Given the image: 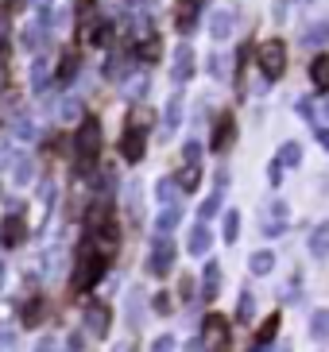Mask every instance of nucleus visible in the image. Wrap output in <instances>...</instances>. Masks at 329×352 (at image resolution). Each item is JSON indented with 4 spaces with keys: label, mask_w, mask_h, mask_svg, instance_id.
I'll return each instance as SVG.
<instances>
[{
    "label": "nucleus",
    "mask_w": 329,
    "mask_h": 352,
    "mask_svg": "<svg viewBox=\"0 0 329 352\" xmlns=\"http://www.w3.org/2000/svg\"><path fill=\"white\" fill-rule=\"evenodd\" d=\"M109 271V256H105L93 240H82V252H78V267L70 275V290L74 294H85L101 283V275Z\"/></svg>",
    "instance_id": "f257e3e1"
},
{
    "label": "nucleus",
    "mask_w": 329,
    "mask_h": 352,
    "mask_svg": "<svg viewBox=\"0 0 329 352\" xmlns=\"http://www.w3.org/2000/svg\"><path fill=\"white\" fill-rule=\"evenodd\" d=\"M97 155H101V124H97L93 116H85L82 124H78V135H74V159H78V170H82V175H93Z\"/></svg>",
    "instance_id": "f03ea898"
},
{
    "label": "nucleus",
    "mask_w": 329,
    "mask_h": 352,
    "mask_svg": "<svg viewBox=\"0 0 329 352\" xmlns=\"http://www.w3.org/2000/svg\"><path fill=\"white\" fill-rule=\"evenodd\" d=\"M202 349L206 352H233V321L221 318V314H209L202 321Z\"/></svg>",
    "instance_id": "7ed1b4c3"
},
{
    "label": "nucleus",
    "mask_w": 329,
    "mask_h": 352,
    "mask_svg": "<svg viewBox=\"0 0 329 352\" xmlns=\"http://www.w3.org/2000/svg\"><path fill=\"white\" fill-rule=\"evenodd\" d=\"M256 66L259 74L268 78V82H279L283 74H287V47H283V39H268L256 47Z\"/></svg>",
    "instance_id": "20e7f679"
},
{
    "label": "nucleus",
    "mask_w": 329,
    "mask_h": 352,
    "mask_svg": "<svg viewBox=\"0 0 329 352\" xmlns=\"http://www.w3.org/2000/svg\"><path fill=\"white\" fill-rule=\"evenodd\" d=\"M109 325H113V306L109 302H89L85 306V329H89V337H105Z\"/></svg>",
    "instance_id": "39448f33"
},
{
    "label": "nucleus",
    "mask_w": 329,
    "mask_h": 352,
    "mask_svg": "<svg viewBox=\"0 0 329 352\" xmlns=\"http://www.w3.org/2000/svg\"><path fill=\"white\" fill-rule=\"evenodd\" d=\"M144 151H147V132L144 128H136V124H128L124 135H120V155L128 159V163H140Z\"/></svg>",
    "instance_id": "423d86ee"
},
{
    "label": "nucleus",
    "mask_w": 329,
    "mask_h": 352,
    "mask_svg": "<svg viewBox=\"0 0 329 352\" xmlns=\"http://www.w3.org/2000/svg\"><path fill=\"white\" fill-rule=\"evenodd\" d=\"M233 140H237V120H233V113H221L217 116V124H213V140H209V147H213V151H229Z\"/></svg>",
    "instance_id": "0eeeda50"
},
{
    "label": "nucleus",
    "mask_w": 329,
    "mask_h": 352,
    "mask_svg": "<svg viewBox=\"0 0 329 352\" xmlns=\"http://www.w3.org/2000/svg\"><path fill=\"white\" fill-rule=\"evenodd\" d=\"M147 267H151L155 275H167V271L175 267V244L167 236L155 240V252H151V263H147Z\"/></svg>",
    "instance_id": "6e6552de"
},
{
    "label": "nucleus",
    "mask_w": 329,
    "mask_h": 352,
    "mask_svg": "<svg viewBox=\"0 0 329 352\" xmlns=\"http://www.w3.org/2000/svg\"><path fill=\"white\" fill-rule=\"evenodd\" d=\"M259 221H264V232H268V236H283V232H287V206H283V201H271Z\"/></svg>",
    "instance_id": "1a4fd4ad"
},
{
    "label": "nucleus",
    "mask_w": 329,
    "mask_h": 352,
    "mask_svg": "<svg viewBox=\"0 0 329 352\" xmlns=\"http://www.w3.org/2000/svg\"><path fill=\"white\" fill-rule=\"evenodd\" d=\"M171 78H175V85H186L190 78H194V51H190V47H178V51H175Z\"/></svg>",
    "instance_id": "9d476101"
},
{
    "label": "nucleus",
    "mask_w": 329,
    "mask_h": 352,
    "mask_svg": "<svg viewBox=\"0 0 329 352\" xmlns=\"http://www.w3.org/2000/svg\"><path fill=\"white\" fill-rule=\"evenodd\" d=\"M198 12H202V0H175L178 32H194V28H198Z\"/></svg>",
    "instance_id": "9b49d317"
},
{
    "label": "nucleus",
    "mask_w": 329,
    "mask_h": 352,
    "mask_svg": "<svg viewBox=\"0 0 329 352\" xmlns=\"http://www.w3.org/2000/svg\"><path fill=\"white\" fill-rule=\"evenodd\" d=\"M233 23H237V16L229 8H217L213 16H209V35H213L217 43H225L229 35H233Z\"/></svg>",
    "instance_id": "f8f14e48"
},
{
    "label": "nucleus",
    "mask_w": 329,
    "mask_h": 352,
    "mask_svg": "<svg viewBox=\"0 0 329 352\" xmlns=\"http://www.w3.org/2000/svg\"><path fill=\"white\" fill-rule=\"evenodd\" d=\"M0 240H4V248H16V244H23V240H28V225H23V217H4Z\"/></svg>",
    "instance_id": "ddd939ff"
},
{
    "label": "nucleus",
    "mask_w": 329,
    "mask_h": 352,
    "mask_svg": "<svg viewBox=\"0 0 329 352\" xmlns=\"http://www.w3.org/2000/svg\"><path fill=\"white\" fill-rule=\"evenodd\" d=\"M175 186L186 190V194H194V190L202 186V163H186L182 170L175 175Z\"/></svg>",
    "instance_id": "4468645a"
},
{
    "label": "nucleus",
    "mask_w": 329,
    "mask_h": 352,
    "mask_svg": "<svg viewBox=\"0 0 329 352\" xmlns=\"http://www.w3.org/2000/svg\"><path fill=\"white\" fill-rule=\"evenodd\" d=\"M159 54H163L159 35H144V39H136V58H144V63H159Z\"/></svg>",
    "instance_id": "2eb2a0df"
},
{
    "label": "nucleus",
    "mask_w": 329,
    "mask_h": 352,
    "mask_svg": "<svg viewBox=\"0 0 329 352\" xmlns=\"http://www.w3.org/2000/svg\"><path fill=\"white\" fill-rule=\"evenodd\" d=\"M310 82L318 85L321 94L329 89V54H318V58L310 63Z\"/></svg>",
    "instance_id": "dca6fc26"
},
{
    "label": "nucleus",
    "mask_w": 329,
    "mask_h": 352,
    "mask_svg": "<svg viewBox=\"0 0 329 352\" xmlns=\"http://www.w3.org/2000/svg\"><path fill=\"white\" fill-rule=\"evenodd\" d=\"M78 66H82V54H78V51H74V47H70V51L62 54V63H59V74H54V78H59V82H70V78H74V70H78Z\"/></svg>",
    "instance_id": "f3484780"
},
{
    "label": "nucleus",
    "mask_w": 329,
    "mask_h": 352,
    "mask_svg": "<svg viewBox=\"0 0 329 352\" xmlns=\"http://www.w3.org/2000/svg\"><path fill=\"white\" fill-rule=\"evenodd\" d=\"M275 163L283 166V170H287V166H299L302 163V147L295 144V140H290V144H283V147H279V155H275Z\"/></svg>",
    "instance_id": "a211bd4d"
},
{
    "label": "nucleus",
    "mask_w": 329,
    "mask_h": 352,
    "mask_svg": "<svg viewBox=\"0 0 329 352\" xmlns=\"http://www.w3.org/2000/svg\"><path fill=\"white\" fill-rule=\"evenodd\" d=\"M302 43H310V47H326L329 43V23H310L306 32H302Z\"/></svg>",
    "instance_id": "6ab92c4d"
},
{
    "label": "nucleus",
    "mask_w": 329,
    "mask_h": 352,
    "mask_svg": "<svg viewBox=\"0 0 329 352\" xmlns=\"http://www.w3.org/2000/svg\"><path fill=\"white\" fill-rule=\"evenodd\" d=\"M178 221H182V209H178V206H167L163 213H159V221H155V228H159V236H167V232H171V228H175Z\"/></svg>",
    "instance_id": "aec40b11"
},
{
    "label": "nucleus",
    "mask_w": 329,
    "mask_h": 352,
    "mask_svg": "<svg viewBox=\"0 0 329 352\" xmlns=\"http://www.w3.org/2000/svg\"><path fill=\"white\" fill-rule=\"evenodd\" d=\"M209 244H213V236H209V228L198 221V228L190 232V252H194V256H202V252H209Z\"/></svg>",
    "instance_id": "412c9836"
},
{
    "label": "nucleus",
    "mask_w": 329,
    "mask_h": 352,
    "mask_svg": "<svg viewBox=\"0 0 329 352\" xmlns=\"http://www.w3.org/2000/svg\"><path fill=\"white\" fill-rule=\"evenodd\" d=\"M163 124H167V132H175V128L182 124V97H171V101H167Z\"/></svg>",
    "instance_id": "4be33fe9"
},
{
    "label": "nucleus",
    "mask_w": 329,
    "mask_h": 352,
    "mask_svg": "<svg viewBox=\"0 0 329 352\" xmlns=\"http://www.w3.org/2000/svg\"><path fill=\"white\" fill-rule=\"evenodd\" d=\"M310 252H314V256H329V221L314 228V236H310Z\"/></svg>",
    "instance_id": "5701e85b"
},
{
    "label": "nucleus",
    "mask_w": 329,
    "mask_h": 352,
    "mask_svg": "<svg viewBox=\"0 0 329 352\" xmlns=\"http://www.w3.org/2000/svg\"><path fill=\"white\" fill-rule=\"evenodd\" d=\"M275 333H279V314H271V318L259 325V333H256V352H264V344H271Z\"/></svg>",
    "instance_id": "b1692460"
},
{
    "label": "nucleus",
    "mask_w": 329,
    "mask_h": 352,
    "mask_svg": "<svg viewBox=\"0 0 329 352\" xmlns=\"http://www.w3.org/2000/svg\"><path fill=\"white\" fill-rule=\"evenodd\" d=\"M8 63H12V47L8 43H0V94L12 85V70H8Z\"/></svg>",
    "instance_id": "393cba45"
},
{
    "label": "nucleus",
    "mask_w": 329,
    "mask_h": 352,
    "mask_svg": "<svg viewBox=\"0 0 329 352\" xmlns=\"http://www.w3.org/2000/svg\"><path fill=\"white\" fill-rule=\"evenodd\" d=\"M271 267H275V256L271 252H252V271L256 275H268Z\"/></svg>",
    "instance_id": "a878e982"
},
{
    "label": "nucleus",
    "mask_w": 329,
    "mask_h": 352,
    "mask_svg": "<svg viewBox=\"0 0 329 352\" xmlns=\"http://www.w3.org/2000/svg\"><path fill=\"white\" fill-rule=\"evenodd\" d=\"M43 321V298H31L23 306V325H39Z\"/></svg>",
    "instance_id": "bb28decb"
},
{
    "label": "nucleus",
    "mask_w": 329,
    "mask_h": 352,
    "mask_svg": "<svg viewBox=\"0 0 329 352\" xmlns=\"http://www.w3.org/2000/svg\"><path fill=\"white\" fill-rule=\"evenodd\" d=\"M59 116H62V120H78V116H82V101L66 97V101L59 104Z\"/></svg>",
    "instance_id": "cd10ccee"
},
{
    "label": "nucleus",
    "mask_w": 329,
    "mask_h": 352,
    "mask_svg": "<svg viewBox=\"0 0 329 352\" xmlns=\"http://www.w3.org/2000/svg\"><path fill=\"white\" fill-rule=\"evenodd\" d=\"M217 283H221V271H217V263H209L206 267V290H202L206 298H217Z\"/></svg>",
    "instance_id": "c85d7f7f"
},
{
    "label": "nucleus",
    "mask_w": 329,
    "mask_h": 352,
    "mask_svg": "<svg viewBox=\"0 0 329 352\" xmlns=\"http://www.w3.org/2000/svg\"><path fill=\"white\" fill-rule=\"evenodd\" d=\"M314 337H329V310H314V325H310Z\"/></svg>",
    "instance_id": "c756f323"
},
{
    "label": "nucleus",
    "mask_w": 329,
    "mask_h": 352,
    "mask_svg": "<svg viewBox=\"0 0 329 352\" xmlns=\"http://www.w3.org/2000/svg\"><path fill=\"white\" fill-rule=\"evenodd\" d=\"M12 175H16V182H31V175H35V166H31V159H16V166H12Z\"/></svg>",
    "instance_id": "7c9ffc66"
},
{
    "label": "nucleus",
    "mask_w": 329,
    "mask_h": 352,
    "mask_svg": "<svg viewBox=\"0 0 329 352\" xmlns=\"http://www.w3.org/2000/svg\"><path fill=\"white\" fill-rule=\"evenodd\" d=\"M16 140H35V124H31V116H16Z\"/></svg>",
    "instance_id": "2f4dec72"
},
{
    "label": "nucleus",
    "mask_w": 329,
    "mask_h": 352,
    "mask_svg": "<svg viewBox=\"0 0 329 352\" xmlns=\"http://www.w3.org/2000/svg\"><path fill=\"white\" fill-rule=\"evenodd\" d=\"M237 236H240V213L233 209V213H225V240L233 244Z\"/></svg>",
    "instance_id": "473e14b6"
},
{
    "label": "nucleus",
    "mask_w": 329,
    "mask_h": 352,
    "mask_svg": "<svg viewBox=\"0 0 329 352\" xmlns=\"http://www.w3.org/2000/svg\"><path fill=\"white\" fill-rule=\"evenodd\" d=\"M47 78H51V70H47V63H35V70H31V85H35V89H47Z\"/></svg>",
    "instance_id": "72a5a7b5"
},
{
    "label": "nucleus",
    "mask_w": 329,
    "mask_h": 352,
    "mask_svg": "<svg viewBox=\"0 0 329 352\" xmlns=\"http://www.w3.org/2000/svg\"><path fill=\"white\" fill-rule=\"evenodd\" d=\"M209 74H213V78H229V58L225 54H213V58H209Z\"/></svg>",
    "instance_id": "f704fd0d"
},
{
    "label": "nucleus",
    "mask_w": 329,
    "mask_h": 352,
    "mask_svg": "<svg viewBox=\"0 0 329 352\" xmlns=\"http://www.w3.org/2000/svg\"><path fill=\"white\" fill-rule=\"evenodd\" d=\"M155 310H159V314H171V310H175V298H171V290H159V294H155Z\"/></svg>",
    "instance_id": "c9c22d12"
},
{
    "label": "nucleus",
    "mask_w": 329,
    "mask_h": 352,
    "mask_svg": "<svg viewBox=\"0 0 329 352\" xmlns=\"http://www.w3.org/2000/svg\"><path fill=\"white\" fill-rule=\"evenodd\" d=\"M144 89H147L144 78H132V82L124 85V94H128V97H144Z\"/></svg>",
    "instance_id": "e433bc0d"
},
{
    "label": "nucleus",
    "mask_w": 329,
    "mask_h": 352,
    "mask_svg": "<svg viewBox=\"0 0 329 352\" xmlns=\"http://www.w3.org/2000/svg\"><path fill=\"white\" fill-rule=\"evenodd\" d=\"M217 209H221V194H213V197H206V206H202V213H198V217H213Z\"/></svg>",
    "instance_id": "4c0bfd02"
},
{
    "label": "nucleus",
    "mask_w": 329,
    "mask_h": 352,
    "mask_svg": "<svg viewBox=\"0 0 329 352\" xmlns=\"http://www.w3.org/2000/svg\"><path fill=\"white\" fill-rule=\"evenodd\" d=\"M182 155H186V163H198V155H202V144H198V140H190Z\"/></svg>",
    "instance_id": "58836bf2"
},
{
    "label": "nucleus",
    "mask_w": 329,
    "mask_h": 352,
    "mask_svg": "<svg viewBox=\"0 0 329 352\" xmlns=\"http://www.w3.org/2000/svg\"><path fill=\"white\" fill-rule=\"evenodd\" d=\"M295 109H299V113L306 116V120L314 116V101H310V97H299V101H295Z\"/></svg>",
    "instance_id": "ea45409f"
},
{
    "label": "nucleus",
    "mask_w": 329,
    "mask_h": 352,
    "mask_svg": "<svg viewBox=\"0 0 329 352\" xmlns=\"http://www.w3.org/2000/svg\"><path fill=\"white\" fill-rule=\"evenodd\" d=\"M268 178H271V186H279V182H283V166L271 163V166H268Z\"/></svg>",
    "instance_id": "a19ab883"
},
{
    "label": "nucleus",
    "mask_w": 329,
    "mask_h": 352,
    "mask_svg": "<svg viewBox=\"0 0 329 352\" xmlns=\"http://www.w3.org/2000/svg\"><path fill=\"white\" fill-rule=\"evenodd\" d=\"M248 318H252V294L240 298V321H248Z\"/></svg>",
    "instance_id": "79ce46f5"
},
{
    "label": "nucleus",
    "mask_w": 329,
    "mask_h": 352,
    "mask_svg": "<svg viewBox=\"0 0 329 352\" xmlns=\"http://www.w3.org/2000/svg\"><path fill=\"white\" fill-rule=\"evenodd\" d=\"M155 352H175V341H171V337H159V341H155Z\"/></svg>",
    "instance_id": "37998d69"
},
{
    "label": "nucleus",
    "mask_w": 329,
    "mask_h": 352,
    "mask_svg": "<svg viewBox=\"0 0 329 352\" xmlns=\"http://www.w3.org/2000/svg\"><path fill=\"white\" fill-rule=\"evenodd\" d=\"M82 337H78V333H74V337H70V341H66V352H82Z\"/></svg>",
    "instance_id": "c03bdc74"
},
{
    "label": "nucleus",
    "mask_w": 329,
    "mask_h": 352,
    "mask_svg": "<svg viewBox=\"0 0 329 352\" xmlns=\"http://www.w3.org/2000/svg\"><path fill=\"white\" fill-rule=\"evenodd\" d=\"M159 197H163V201L171 197V178H163V182H159Z\"/></svg>",
    "instance_id": "a18cd8bd"
},
{
    "label": "nucleus",
    "mask_w": 329,
    "mask_h": 352,
    "mask_svg": "<svg viewBox=\"0 0 329 352\" xmlns=\"http://www.w3.org/2000/svg\"><path fill=\"white\" fill-rule=\"evenodd\" d=\"M318 144L329 151V128H318Z\"/></svg>",
    "instance_id": "49530a36"
},
{
    "label": "nucleus",
    "mask_w": 329,
    "mask_h": 352,
    "mask_svg": "<svg viewBox=\"0 0 329 352\" xmlns=\"http://www.w3.org/2000/svg\"><path fill=\"white\" fill-rule=\"evenodd\" d=\"M35 352H54V344H51V341H43V344H39V349H35Z\"/></svg>",
    "instance_id": "de8ad7c7"
},
{
    "label": "nucleus",
    "mask_w": 329,
    "mask_h": 352,
    "mask_svg": "<svg viewBox=\"0 0 329 352\" xmlns=\"http://www.w3.org/2000/svg\"><path fill=\"white\" fill-rule=\"evenodd\" d=\"M116 352H132V349H128V344H120V349H116Z\"/></svg>",
    "instance_id": "09e8293b"
},
{
    "label": "nucleus",
    "mask_w": 329,
    "mask_h": 352,
    "mask_svg": "<svg viewBox=\"0 0 329 352\" xmlns=\"http://www.w3.org/2000/svg\"><path fill=\"white\" fill-rule=\"evenodd\" d=\"M326 116H329V97H326Z\"/></svg>",
    "instance_id": "8fccbe9b"
},
{
    "label": "nucleus",
    "mask_w": 329,
    "mask_h": 352,
    "mask_svg": "<svg viewBox=\"0 0 329 352\" xmlns=\"http://www.w3.org/2000/svg\"><path fill=\"white\" fill-rule=\"evenodd\" d=\"M275 352H283V349H275Z\"/></svg>",
    "instance_id": "3c124183"
},
{
    "label": "nucleus",
    "mask_w": 329,
    "mask_h": 352,
    "mask_svg": "<svg viewBox=\"0 0 329 352\" xmlns=\"http://www.w3.org/2000/svg\"><path fill=\"white\" fill-rule=\"evenodd\" d=\"M0 275H4V271H0Z\"/></svg>",
    "instance_id": "603ef678"
}]
</instances>
